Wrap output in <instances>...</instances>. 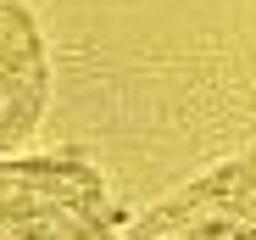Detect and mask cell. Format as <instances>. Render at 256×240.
Segmentation results:
<instances>
[{"label":"cell","mask_w":256,"mask_h":240,"mask_svg":"<svg viewBox=\"0 0 256 240\" xmlns=\"http://www.w3.org/2000/svg\"><path fill=\"white\" fill-rule=\"evenodd\" d=\"M0 240H117L106 179L67 156L0 162Z\"/></svg>","instance_id":"cell-1"},{"label":"cell","mask_w":256,"mask_h":240,"mask_svg":"<svg viewBox=\"0 0 256 240\" xmlns=\"http://www.w3.org/2000/svg\"><path fill=\"white\" fill-rule=\"evenodd\" d=\"M50 95V62L39 23L22 0H0V151H12L39 129V112Z\"/></svg>","instance_id":"cell-2"}]
</instances>
